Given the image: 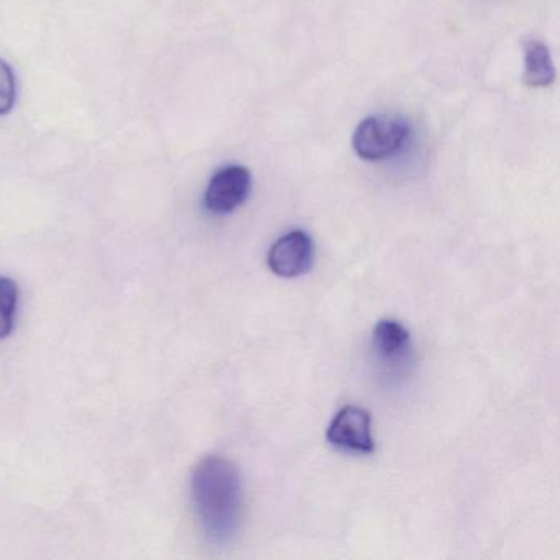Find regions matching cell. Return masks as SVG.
Masks as SVG:
<instances>
[{"mask_svg":"<svg viewBox=\"0 0 560 560\" xmlns=\"http://www.w3.org/2000/svg\"><path fill=\"white\" fill-rule=\"evenodd\" d=\"M18 97V83L15 74L9 63L0 60V116H8L15 106Z\"/></svg>","mask_w":560,"mask_h":560,"instance_id":"obj_9","label":"cell"},{"mask_svg":"<svg viewBox=\"0 0 560 560\" xmlns=\"http://www.w3.org/2000/svg\"><path fill=\"white\" fill-rule=\"evenodd\" d=\"M252 191V175L242 165H229L219 170L205 192V208L211 214L225 215L237 211Z\"/></svg>","mask_w":560,"mask_h":560,"instance_id":"obj_4","label":"cell"},{"mask_svg":"<svg viewBox=\"0 0 560 560\" xmlns=\"http://www.w3.org/2000/svg\"><path fill=\"white\" fill-rule=\"evenodd\" d=\"M192 506L205 536L212 544L231 542L244 521L241 471L228 458L209 455L192 471Z\"/></svg>","mask_w":560,"mask_h":560,"instance_id":"obj_1","label":"cell"},{"mask_svg":"<svg viewBox=\"0 0 560 560\" xmlns=\"http://www.w3.org/2000/svg\"><path fill=\"white\" fill-rule=\"evenodd\" d=\"M314 242L307 232L291 231L278 238L268 252V268L277 277L298 278L307 273L314 264Z\"/></svg>","mask_w":560,"mask_h":560,"instance_id":"obj_5","label":"cell"},{"mask_svg":"<svg viewBox=\"0 0 560 560\" xmlns=\"http://www.w3.org/2000/svg\"><path fill=\"white\" fill-rule=\"evenodd\" d=\"M556 80L549 48L537 40L524 45V83L530 88H547Z\"/></svg>","mask_w":560,"mask_h":560,"instance_id":"obj_7","label":"cell"},{"mask_svg":"<svg viewBox=\"0 0 560 560\" xmlns=\"http://www.w3.org/2000/svg\"><path fill=\"white\" fill-rule=\"evenodd\" d=\"M411 127L408 120L395 114L366 117L353 132L352 145L365 162L392 159L408 142Z\"/></svg>","mask_w":560,"mask_h":560,"instance_id":"obj_2","label":"cell"},{"mask_svg":"<svg viewBox=\"0 0 560 560\" xmlns=\"http://www.w3.org/2000/svg\"><path fill=\"white\" fill-rule=\"evenodd\" d=\"M327 441L340 451L373 454L372 416L360 406H343L327 429Z\"/></svg>","mask_w":560,"mask_h":560,"instance_id":"obj_3","label":"cell"},{"mask_svg":"<svg viewBox=\"0 0 560 560\" xmlns=\"http://www.w3.org/2000/svg\"><path fill=\"white\" fill-rule=\"evenodd\" d=\"M19 306V287L12 278L0 277V339L14 330Z\"/></svg>","mask_w":560,"mask_h":560,"instance_id":"obj_8","label":"cell"},{"mask_svg":"<svg viewBox=\"0 0 560 560\" xmlns=\"http://www.w3.org/2000/svg\"><path fill=\"white\" fill-rule=\"evenodd\" d=\"M373 350L385 363H398L408 357L411 350V336L401 323L383 319L373 329Z\"/></svg>","mask_w":560,"mask_h":560,"instance_id":"obj_6","label":"cell"}]
</instances>
